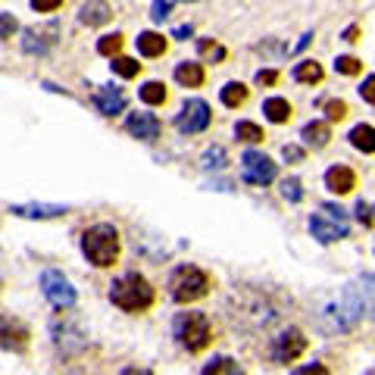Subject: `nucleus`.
Returning a JSON list of instances; mask_svg holds the SVG:
<instances>
[{
	"instance_id": "obj_41",
	"label": "nucleus",
	"mask_w": 375,
	"mask_h": 375,
	"mask_svg": "<svg viewBox=\"0 0 375 375\" xmlns=\"http://www.w3.org/2000/svg\"><path fill=\"white\" fill-rule=\"evenodd\" d=\"M344 41H351V44H353V41H360V25H351V29L344 31Z\"/></svg>"
},
{
	"instance_id": "obj_9",
	"label": "nucleus",
	"mask_w": 375,
	"mask_h": 375,
	"mask_svg": "<svg viewBox=\"0 0 375 375\" xmlns=\"http://www.w3.org/2000/svg\"><path fill=\"white\" fill-rule=\"evenodd\" d=\"M0 347L3 351H25L29 347V325L22 319H13L10 313H0Z\"/></svg>"
},
{
	"instance_id": "obj_31",
	"label": "nucleus",
	"mask_w": 375,
	"mask_h": 375,
	"mask_svg": "<svg viewBox=\"0 0 375 375\" xmlns=\"http://www.w3.org/2000/svg\"><path fill=\"white\" fill-rule=\"evenodd\" d=\"M225 163H229V157H225V150H222V147H210V150H206L204 166H213V169H222Z\"/></svg>"
},
{
	"instance_id": "obj_36",
	"label": "nucleus",
	"mask_w": 375,
	"mask_h": 375,
	"mask_svg": "<svg viewBox=\"0 0 375 375\" xmlns=\"http://www.w3.org/2000/svg\"><path fill=\"white\" fill-rule=\"evenodd\" d=\"M281 157L291 160V163H304V147H297V144H285V147H281Z\"/></svg>"
},
{
	"instance_id": "obj_7",
	"label": "nucleus",
	"mask_w": 375,
	"mask_h": 375,
	"mask_svg": "<svg viewBox=\"0 0 375 375\" xmlns=\"http://www.w3.org/2000/svg\"><path fill=\"white\" fill-rule=\"evenodd\" d=\"M41 288H44V297L50 300L53 306H59V310L76 304V288L69 285V278H66L63 272L47 269L44 276H41Z\"/></svg>"
},
{
	"instance_id": "obj_35",
	"label": "nucleus",
	"mask_w": 375,
	"mask_h": 375,
	"mask_svg": "<svg viewBox=\"0 0 375 375\" xmlns=\"http://www.w3.org/2000/svg\"><path fill=\"white\" fill-rule=\"evenodd\" d=\"M360 94H363L366 104L375 106V76H366V78H363V85H360Z\"/></svg>"
},
{
	"instance_id": "obj_37",
	"label": "nucleus",
	"mask_w": 375,
	"mask_h": 375,
	"mask_svg": "<svg viewBox=\"0 0 375 375\" xmlns=\"http://www.w3.org/2000/svg\"><path fill=\"white\" fill-rule=\"evenodd\" d=\"M278 69H260L257 72V85H266V88H269V85H276L278 82Z\"/></svg>"
},
{
	"instance_id": "obj_19",
	"label": "nucleus",
	"mask_w": 375,
	"mask_h": 375,
	"mask_svg": "<svg viewBox=\"0 0 375 375\" xmlns=\"http://www.w3.org/2000/svg\"><path fill=\"white\" fill-rule=\"evenodd\" d=\"M169 41H166L160 31H144V35H138V50L144 53V57H163Z\"/></svg>"
},
{
	"instance_id": "obj_25",
	"label": "nucleus",
	"mask_w": 375,
	"mask_h": 375,
	"mask_svg": "<svg viewBox=\"0 0 375 375\" xmlns=\"http://www.w3.org/2000/svg\"><path fill=\"white\" fill-rule=\"evenodd\" d=\"M234 135H238V141H247V144H260V141L266 138V132L260 129L257 122H247L244 119V122L234 125Z\"/></svg>"
},
{
	"instance_id": "obj_32",
	"label": "nucleus",
	"mask_w": 375,
	"mask_h": 375,
	"mask_svg": "<svg viewBox=\"0 0 375 375\" xmlns=\"http://www.w3.org/2000/svg\"><path fill=\"white\" fill-rule=\"evenodd\" d=\"M281 194H285L291 204H297V200L304 197V191H300V182H297V178H285V182H281Z\"/></svg>"
},
{
	"instance_id": "obj_14",
	"label": "nucleus",
	"mask_w": 375,
	"mask_h": 375,
	"mask_svg": "<svg viewBox=\"0 0 375 375\" xmlns=\"http://www.w3.org/2000/svg\"><path fill=\"white\" fill-rule=\"evenodd\" d=\"M176 82L182 85V88H200V85L206 82V69L204 63H178L176 66Z\"/></svg>"
},
{
	"instance_id": "obj_43",
	"label": "nucleus",
	"mask_w": 375,
	"mask_h": 375,
	"mask_svg": "<svg viewBox=\"0 0 375 375\" xmlns=\"http://www.w3.org/2000/svg\"><path fill=\"white\" fill-rule=\"evenodd\" d=\"M310 41H313V35H304V38H300V44H297V50H304V47L310 44Z\"/></svg>"
},
{
	"instance_id": "obj_18",
	"label": "nucleus",
	"mask_w": 375,
	"mask_h": 375,
	"mask_svg": "<svg viewBox=\"0 0 375 375\" xmlns=\"http://www.w3.org/2000/svg\"><path fill=\"white\" fill-rule=\"evenodd\" d=\"M323 78H325V72L316 59H304V63L294 66V82H300V85H319Z\"/></svg>"
},
{
	"instance_id": "obj_45",
	"label": "nucleus",
	"mask_w": 375,
	"mask_h": 375,
	"mask_svg": "<svg viewBox=\"0 0 375 375\" xmlns=\"http://www.w3.org/2000/svg\"><path fill=\"white\" fill-rule=\"evenodd\" d=\"M366 375H375V369H372V372H366Z\"/></svg>"
},
{
	"instance_id": "obj_11",
	"label": "nucleus",
	"mask_w": 375,
	"mask_h": 375,
	"mask_svg": "<svg viewBox=\"0 0 375 375\" xmlns=\"http://www.w3.org/2000/svg\"><path fill=\"white\" fill-rule=\"evenodd\" d=\"M125 129L141 141H153V138H160V129H163V125H160V119L153 116V113H132Z\"/></svg>"
},
{
	"instance_id": "obj_30",
	"label": "nucleus",
	"mask_w": 375,
	"mask_h": 375,
	"mask_svg": "<svg viewBox=\"0 0 375 375\" xmlns=\"http://www.w3.org/2000/svg\"><path fill=\"white\" fill-rule=\"evenodd\" d=\"M325 119H328V125H332V122H344V119H347V104H344V100H328V104H325Z\"/></svg>"
},
{
	"instance_id": "obj_29",
	"label": "nucleus",
	"mask_w": 375,
	"mask_h": 375,
	"mask_svg": "<svg viewBox=\"0 0 375 375\" xmlns=\"http://www.w3.org/2000/svg\"><path fill=\"white\" fill-rule=\"evenodd\" d=\"M334 69H338L341 76H360V72H363V63H360L357 57H338L334 59Z\"/></svg>"
},
{
	"instance_id": "obj_23",
	"label": "nucleus",
	"mask_w": 375,
	"mask_h": 375,
	"mask_svg": "<svg viewBox=\"0 0 375 375\" xmlns=\"http://www.w3.org/2000/svg\"><path fill=\"white\" fill-rule=\"evenodd\" d=\"M200 375H244V369H241L232 357H216V360H210V363L204 366V372Z\"/></svg>"
},
{
	"instance_id": "obj_34",
	"label": "nucleus",
	"mask_w": 375,
	"mask_h": 375,
	"mask_svg": "<svg viewBox=\"0 0 375 375\" xmlns=\"http://www.w3.org/2000/svg\"><path fill=\"white\" fill-rule=\"evenodd\" d=\"M357 219H360L363 225H375V206L360 200V204H357Z\"/></svg>"
},
{
	"instance_id": "obj_38",
	"label": "nucleus",
	"mask_w": 375,
	"mask_h": 375,
	"mask_svg": "<svg viewBox=\"0 0 375 375\" xmlns=\"http://www.w3.org/2000/svg\"><path fill=\"white\" fill-rule=\"evenodd\" d=\"M31 6H35V13H53L63 6V0H31Z\"/></svg>"
},
{
	"instance_id": "obj_10",
	"label": "nucleus",
	"mask_w": 375,
	"mask_h": 375,
	"mask_svg": "<svg viewBox=\"0 0 375 375\" xmlns=\"http://www.w3.org/2000/svg\"><path fill=\"white\" fill-rule=\"evenodd\" d=\"M306 351V338L300 328H288V332H281L276 338V347H272V357L278 360V363H294V360L300 357V353Z\"/></svg>"
},
{
	"instance_id": "obj_12",
	"label": "nucleus",
	"mask_w": 375,
	"mask_h": 375,
	"mask_svg": "<svg viewBox=\"0 0 375 375\" xmlns=\"http://www.w3.org/2000/svg\"><path fill=\"white\" fill-rule=\"evenodd\" d=\"M94 104H97V110L104 113V116H119V113L125 110V94H122V88H116V85H104V88H97Z\"/></svg>"
},
{
	"instance_id": "obj_13",
	"label": "nucleus",
	"mask_w": 375,
	"mask_h": 375,
	"mask_svg": "<svg viewBox=\"0 0 375 375\" xmlns=\"http://www.w3.org/2000/svg\"><path fill=\"white\" fill-rule=\"evenodd\" d=\"M325 188L332 194H351L357 188V172L351 166H332L325 172Z\"/></svg>"
},
{
	"instance_id": "obj_20",
	"label": "nucleus",
	"mask_w": 375,
	"mask_h": 375,
	"mask_svg": "<svg viewBox=\"0 0 375 375\" xmlns=\"http://www.w3.org/2000/svg\"><path fill=\"white\" fill-rule=\"evenodd\" d=\"M16 216H29V219H50V216H63L66 206H53V204H29V206H13Z\"/></svg>"
},
{
	"instance_id": "obj_4",
	"label": "nucleus",
	"mask_w": 375,
	"mask_h": 375,
	"mask_svg": "<svg viewBox=\"0 0 375 375\" xmlns=\"http://www.w3.org/2000/svg\"><path fill=\"white\" fill-rule=\"evenodd\" d=\"M176 338L178 344L188 347L191 353L204 351L213 338V328H210V319L204 313H178L176 319Z\"/></svg>"
},
{
	"instance_id": "obj_27",
	"label": "nucleus",
	"mask_w": 375,
	"mask_h": 375,
	"mask_svg": "<svg viewBox=\"0 0 375 375\" xmlns=\"http://www.w3.org/2000/svg\"><path fill=\"white\" fill-rule=\"evenodd\" d=\"M197 50H200V57H210V59H216V63H222V59L229 57V50H225L222 44L210 41V38H200V41H197Z\"/></svg>"
},
{
	"instance_id": "obj_17",
	"label": "nucleus",
	"mask_w": 375,
	"mask_h": 375,
	"mask_svg": "<svg viewBox=\"0 0 375 375\" xmlns=\"http://www.w3.org/2000/svg\"><path fill=\"white\" fill-rule=\"evenodd\" d=\"M263 113H266V119L269 122H276V125H285L288 119H291V113H294V106L288 104L285 97H269L263 104Z\"/></svg>"
},
{
	"instance_id": "obj_1",
	"label": "nucleus",
	"mask_w": 375,
	"mask_h": 375,
	"mask_svg": "<svg viewBox=\"0 0 375 375\" xmlns=\"http://www.w3.org/2000/svg\"><path fill=\"white\" fill-rule=\"evenodd\" d=\"M110 300L125 313H144L153 306V288L138 272H125L110 285Z\"/></svg>"
},
{
	"instance_id": "obj_42",
	"label": "nucleus",
	"mask_w": 375,
	"mask_h": 375,
	"mask_svg": "<svg viewBox=\"0 0 375 375\" xmlns=\"http://www.w3.org/2000/svg\"><path fill=\"white\" fill-rule=\"evenodd\" d=\"M191 31H194L191 25H178V29L172 31V35H176V38H188V35H191Z\"/></svg>"
},
{
	"instance_id": "obj_33",
	"label": "nucleus",
	"mask_w": 375,
	"mask_h": 375,
	"mask_svg": "<svg viewBox=\"0 0 375 375\" xmlns=\"http://www.w3.org/2000/svg\"><path fill=\"white\" fill-rule=\"evenodd\" d=\"M16 29H19V22L13 19V13H0V38H13Z\"/></svg>"
},
{
	"instance_id": "obj_21",
	"label": "nucleus",
	"mask_w": 375,
	"mask_h": 375,
	"mask_svg": "<svg viewBox=\"0 0 375 375\" xmlns=\"http://www.w3.org/2000/svg\"><path fill=\"white\" fill-rule=\"evenodd\" d=\"M351 144L357 147V150H363V153H375V129L372 125H366V122L353 125L351 129Z\"/></svg>"
},
{
	"instance_id": "obj_22",
	"label": "nucleus",
	"mask_w": 375,
	"mask_h": 375,
	"mask_svg": "<svg viewBox=\"0 0 375 375\" xmlns=\"http://www.w3.org/2000/svg\"><path fill=\"white\" fill-rule=\"evenodd\" d=\"M219 100H222L229 110H238V106H244L247 104V85H241V82H229L222 91H219Z\"/></svg>"
},
{
	"instance_id": "obj_26",
	"label": "nucleus",
	"mask_w": 375,
	"mask_h": 375,
	"mask_svg": "<svg viewBox=\"0 0 375 375\" xmlns=\"http://www.w3.org/2000/svg\"><path fill=\"white\" fill-rule=\"evenodd\" d=\"M113 72L122 76V78H135L141 72V63L138 59H132V57H113Z\"/></svg>"
},
{
	"instance_id": "obj_28",
	"label": "nucleus",
	"mask_w": 375,
	"mask_h": 375,
	"mask_svg": "<svg viewBox=\"0 0 375 375\" xmlns=\"http://www.w3.org/2000/svg\"><path fill=\"white\" fill-rule=\"evenodd\" d=\"M119 50H122V35H104L97 41V53L104 57H119Z\"/></svg>"
},
{
	"instance_id": "obj_6",
	"label": "nucleus",
	"mask_w": 375,
	"mask_h": 375,
	"mask_svg": "<svg viewBox=\"0 0 375 375\" xmlns=\"http://www.w3.org/2000/svg\"><path fill=\"white\" fill-rule=\"evenodd\" d=\"M213 122V113H210V104L200 97L194 100H185L182 104V113L176 116V129L182 132V135H200V132H206Z\"/></svg>"
},
{
	"instance_id": "obj_2",
	"label": "nucleus",
	"mask_w": 375,
	"mask_h": 375,
	"mask_svg": "<svg viewBox=\"0 0 375 375\" xmlns=\"http://www.w3.org/2000/svg\"><path fill=\"white\" fill-rule=\"evenodd\" d=\"M82 250H85V257H88V263H94L97 269H106V266H113L119 257V232L106 222L91 225L82 238Z\"/></svg>"
},
{
	"instance_id": "obj_8",
	"label": "nucleus",
	"mask_w": 375,
	"mask_h": 375,
	"mask_svg": "<svg viewBox=\"0 0 375 375\" xmlns=\"http://www.w3.org/2000/svg\"><path fill=\"white\" fill-rule=\"evenodd\" d=\"M241 172H244V182L250 185H269L276 178V163H272L266 153H257V150H247L241 157Z\"/></svg>"
},
{
	"instance_id": "obj_24",
	"label": "nucleus",
	"mask_w": 375,
	"mask_h": 375,
	"mask_svg": "<svg viewBox=\"0 0 375 375\" xmlns=\"http://www.w3.org/2000/svg\"><path fill=\"white\" fill-rule=\"evenodd\" d=\"M166 97H169V91H166L163 82H144V85H141V100H144L147 106L166 104Z\"/></svg>"
},
{
	"instance_id": "obj_3",
	"label": "nucleus",
	"mask_w": 375,
	"mask_h": 375,
	"mask_svg": "<svg viewBox=\"0 0 375 375\" xmlns=\"http://www.w3.org/2000/svg\"><path fill=\"white\" fill-rule=\"evenodd\" d=\"M210 291V276L197 266H178L169 278V294L178 304H191V300H200Z\"/></svg>"
},
{
	"instance_id": "obj_16",
	"label": "nucleus",
	"mask_w": 375,
	"mask_h": 375,
	"mask_svg": "<svg viewBox=\"0 0 375 375\" xmlns=\"http://www.w3.org/2000/svg\"><path fill=\"white\" fill-rule=\"evenodd\" d=\"M300 138H304V144L306 147H325L328 144V138H332V125L328 122H306L304 125V132H300Z\"/></svg>"
},
{
	"instance_id": "obj_15",
	"label": "nucleus",
	"mask_w": 375,
	"mask_h": 375,
	"mask_svg": "<svg viewBox=\"0 0 375 375\" xmlns=\"http://www.w3.org/2000/svg\"><path fill=\"white\" fill-rule=\"evenodd\" d=\"M110 16H113V10H110V3L106 0H88V3L82 6V22L85 25H104V22H110Z\"/></svg>"
},
{
	"instance_id": "obj_44",
	"label": "nucleus",
	"mask_w": 375,
	"mask_h": 375,
	"mask_svg": "<svg viewBox=\"0 0 375 375\" xmlns=\"http://www.w3.org/2000/svg\"><path fill=\"white\" fill-rule=\"evenodd\" d=\"M122 375H150V372H147V369H125Z\"/></svg>"
},
{
	"instance_id": "obj_5",
	"label": "nucleus",
	"mask_w": 375,
	"mask_h": 375,
	"mask_svg": "<svg viewBox=\"0 0 375 375\" xmlns=\"http://www.w3.org/2000/svg\"><path fill=\"white\" fill-rule=\"evenodd\" d=\"M310 232H313V238H319L323 244H332V241L347 238V219H344V210H341V206L325 204V206H323V213H316V216L310 219Z\"/></svg>"
},
{
	"instance_id": "obj_40",
	"label": "nucleus",
	"mask_w": 375,
	"mask_h": 375,
	"mask_svg": "<svg viewBox=\"0 0 375 375\" xmlns=\"http://www.w3.org/2000/svg\"><path fill=\"white\" fill-rule=\"evenodd\" d=\"M294 375H328V369L323 363H310V366H304V369H297Z\"/></svg>"
},
{
	"instance_id": "obj_39",
	"label": "nucleus",
	"mask_w": 375,
	"mask_h": 375,
	"mask_svg": "<svg viewBox=\"0 0 375 375\" xmlns=\"http://www.w3.org/2000/svg\"><path fill=\"white\" fill-rule=\"evenodd\" d=\"M169 0H157V3H153V19H157V22H163L166 19V13H169Z\"/></svg>"
}]
</instances>
